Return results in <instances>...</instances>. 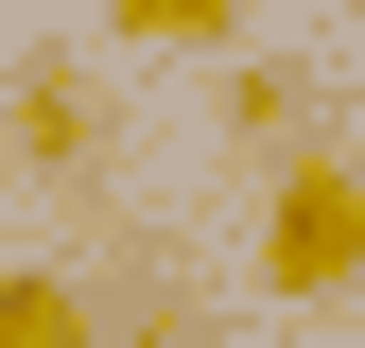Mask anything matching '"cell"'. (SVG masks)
Instances as JSON below:
<instances>
[{
  "instance_id": "1",
  "label": "cell",
  "mask_w": 365,
  "mask_h": 348,
  "mask_svg": "<svg viewBox=\"0 0 365 348\" xmlns=\"http://www.w3.org/2000/svg\"><path fill=\"white\" fill-rule=\"evenodd\" d=\"M261 279H279V296H348L365 279V157L313 140L279 192H261Z\"/></svg>"
},
{
  "instance_id": "2",
  "label": "cell",
  "mask_w": 365,
  "mask_h": 348,
  "mask_svg": "<svg viewBox=\"0 0 365 348\" xmlns=\"http://www.w3.org/2000/svg\"><path fill=\"white\" fill-rule=\"evenodd\" d=\"M0 140L35 174H70V192H105V105H87V53H18L0 70Z\"/></svg>"
},
{
  "instance_id": "3",
  "label": "cell",
  "mask_w": 365,
  "mask_h": 348,
  "mask_svg": "<svg viewBox=\"0 0 365 348\" xmlns=\"http://www.w3.org/2000/svg\"><path fill=\"white\" fill-rule=\"evenodd\" d=\"M209 122H226V157H279V174L313 157V140H296V122H313V87H296V70H261V53L209 87Z\"/></svg>"
},
{
  "instance_id": "4",
  "label": "cell",
  "mask_w": 365,
  "mask_h": 348,
  "mask_svg": "<svg viewBox=\"0 0 365 348\" xmlns=\"http://www.w3.org/2000/svg\"><path fill=\"white\" fill-rule=\"evenodd\" d=\"M0 348H105L87 279H53V261H0Z\"/></svg>"
},
{
  "instance_id": "5",
  "label": "cell",
  "mask_w": 365,
  "mask_h": 348,
  "mask_svg": "<svg viewBox=\"0 0 365 348\" xmlns=\"http://www.w3.org/2000/svg\"><path fill=\"white\" fill-rule=\"evenodd\" d=\"M105 35H157V53H226L244 0H105Z\"/></svg>"
}]
</instances>
